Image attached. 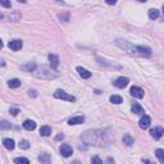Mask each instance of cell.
I'll use <instances>...</instances> for the list:
<instances>
[{
    "instance_id": "cell-1",
    "label": "cell",
    "mask_w": 164,
    "mask_h": 164,
    "mask_svg": "<svg viewBox=\"0 0 164 164\" xmlns=\"http://www.w3.org/2000/svg\"><path fill=\"white\" fill-rule=\"evenodd\" d=\"M107 133L101 129H94V131H87L82 135V140L89 145H96V146H103L107 145L110 140H105Z\"/></svg>"
},
{
    "instance_id": "cell-2",
    "label": "cell",
    "mask_w": 164,
    "mask_h": 164,
    "mask_svg": "<svg viewBox=\"0 0 164 164\" xmlns=\"http://www.w3.org/2000/svg\"><path fill=\"white\" fill-rule=\"evenodd\" d=\"M117 45L122 47L126 53L129 55H135V57H150L151 55V49L147 46H133L132 44L124 41V40H117Z\"/></svg>"
},
{
    "instance_id": "cell-3",
    "label": "cell",
    "mask_w": 164,
    "mask_h": 164,
    "mask_svg": "<svg viewBox=\"0 0 164 164\" xmlns=\"http://www.w3.org/2000/svg\"><path fill=\"white\" fill-rule=\"evenodd\" d=\"M54 97H57V99H62V100H67V101H76L75 96L67 94V92L63 91V90H57V91L54 92Z\"/></svg>"
},
{
    "instance_id": "cell-4",
    "label": "cell",
    "mask_w": 164,
    "mask_h": 164,
    "mask_svg": "<svg viewBox=\"0 0 164 164\" xmlns=\"http://www.w3.org/2000/svg\"><path fill=\"white\" fill-rule=\"evenodd\" d=\"M59 151H60V154H62L64 158H68V157H71V155L73 154L72 146H71V145H68V144H63L62 146H60Z\"/></svg>"
},
{
    "instance_id": "cell-5",
    "label": "cell",
    "mask_w": 164,
    "mask_h": 164,
    "mask_svg": "<svg viewBox=\"0 0 164 164\" xmlns=\"http://www.w3.org/2000/svg\"><path fill=\"white\" fill-rule=\"evenodd\" d=\"M129 92H131V95L133 97H137V99H141V97H144V90L141 89V87L139 86H132L131 90H129Z\"/></svg>"
},
{
    "instance_id": "cell-6",
    "label": "cell",
    "mask_w": 164,
    "mask_h": 164,
    "mask_svg": "<svg viewBox=\"0 0 164 164\" xmlns=\"http://www.w3.org/2000/svg\"><path fill=\"white\" fill-rule=\"evenodd\" d=\"M128 82H129V80L127 77H118L113 83H114V86L118 87V89H123V87H126L127 85H128Z\"/></svg>"
},
{
    "instance_id": "cell-7",
    "label": "cell",
    "mask_w": 164,
    "mask_h": 164,
    "mask_svg": "<svg viewBox=\"0 0 164 164\" xmlns=\"http://www.w3.org/2000/svg\"><path fill=\"white\" fill-rule=\"evenodd\" d=\"M8 46H9V49H12L13 51H18V50L22 49L23 42L21 40H12L9 44H8Z\"/></svg>"
},
{
    "instance_id": "cell-8",
    "label": "cell",
    "mask_w": 164,
    "mask_h": 164,
    "mask_svg": "<svg viewBox=\"0 0 164 164\" xmlns=\"http://www.w3.org/2000/svg\"><path fill=\"white\" fill-rule=\"evenodd\" d=\"M150 123H151V118H150L149 115H142V118L139 122V126H140V128L146 129L147 127L150 126Z\"/></svg>"
},
{
    "instance_id": "cell-9",
    "label": "cell",
    "mask_w": 164,
    "mask_h": 164,
    "mask_svg": "<svg viewBox=\"0 0 164 164\" xmlns=\"http://www.w3.org/2000/svg\"><path fill=\"white\" fill-rule=\"evenodd\" d=\"M150 135H151V137H154V139H160V137L164 135V128L163 127H155V128H153L151 131H150Z\"/></svg>"
},
{
    "instance_id": "cell-10",
    "label": "cell",
    "mask_w": 164,
    "mask_h": 164,
    "mask_svg": "<svg viewBox=\"0 0 164 164\" xmlns=\"http://www.w3.org/2000/svg\"><path fill=\"white\" fill-rule=\"evenodd\" d=\"M49 62H50V67L53 69H57L58 65H59V58L55 54H49Z\"/></svg>"
},
{
    "instance_id": "cell-11",
    "label": "cell",
    "mask_w": 164,
    "mask_h": 164,
    "mask_svg": "<svg viewBox=\"0 0 164 164\" xmlns=\"http://www.w3.org/2000/svg\"><path fill=\"white\" fill-rule=\"evenodd\" d=\"M85 121V117L83 115H77V117H72L68 119V124H71V126H76V124H81L83 123Z\"/></svg>"
},
{
    "instance_id": "cell-12",
    "label": "cell",
    "mask_w": 164,
    "mask_h": 164,
    "mask_svg": "<svg viewBox=\"0 0 164 164\" xmlns=\"http://www.w3.org/2000/svg\"><path fill=\"white\" fill-rule=\"evenodd\" d=\"M3 145H4V147L8 150H13L15 147V142L13 139H4L3 140Z\"/></svg>"
},
{
    "instance_id": "cell-13",
    "label": "cell",
    "mask_w": 164,
    "mask_h": 164,
    "mask_svg": "<svg viewBox=\"0 0 164 164\" xmlns=\"http://www.w3.org/2000/svg\"><path fill=\"white\" fill-rule=\"evenodd\" d=\"M23 128L27 129V131H33L36 128V122L31 119H26L25 123H23Z\"/></svg>"
},
{
    "instance_id": "cell-14",
    "label": "cell",
    "mask_w": 164,
    "mask_h": 164,
    "mask_svg": "<svg viewBox=\"0 0 164 164\" xmlns=\"http://www.w3.org/2000/svg\"><path fill=\"white\" fill-rule=\"evenodd\" d=\"M131 110L132 113H135V114H142L144 113V109H142V107L139 104V103H133L131 107Z\"/></svg>"
},
{
    "instance_id": "cell-15",
    "label": "cell",
    "mask_w": 164,
    "mask_h": 164,
    "mask_svg": "<svg viewBox=\"0 0 164 164\" xmlns=\"http://www.w3.org/2000/svg\"><path fill=\"white\" fill-rule=\"evenodd\" d=\"M77 72L82 78H90L91 77V72H89L87 69H85V68H82V67H77Z\"/></svg>"
},
{
    "instance_id": "cell-16",
    "label": "cell",
    "mask_w": 164,
    "mask_h": 164,
    "mask_svg": "<svg viewBox=\"0 0 164 164\" xmlns=\"http://www.w3.org/2000/svg\"><path fill=\"white\" fill-rule=\"evenodd\" d=\"M50 133H51V127H49V126H42L41 128H40V135H41V136L47 137V136H50Z\"/></svg>"
},
{
    "instance_id": "cell-17",
    "label": "cell",
    "mask_w": 164,
    "mask_h": 164,
    "mask_svg": "<svg viewBox=\"0 0 164 164\" xmlns=\"http://www.w3.org/2000/svg\"><path fill=\"white\" fill-rule=\"evenodd\" d=\"M8 85H9L10 89H17V87L21 86V81L18 78H13V80H10L8 82Z\"/></svg>"
},
{
    "instance_id": "cell-18",
    "label": "cell",
    "mask_w": 164,
    "mask_h": 164,
    "mask_svg": "<svg viewBox=\"0 0 164 164\" xmlns=\"http://www.w3.org/2000/svg\"><path fill=\"white\" fill-rule=\"evenodd\" d=\"M123 144L127 145V146H131V145L133 144V139H132V137L129 136L128 133H126V135L123 136Z\"/></svg>"
},
{
    "instance_id": "cell-19",
    "label": "cell",
    "mask_w": 164,
    "mask_h": 164,
    "mask_svg": "<svg viewBox=\"0 0 164 164\" xmlns=\"http://www.w3.org/2000/svg\"><path fill=\"white\" fill-rule=\"evenodd\" d=\"M155 155H157L158 160L160 163H164V150L163 149H157L155 150Z\"/></svg>"
},
{
    "instance_id": "cell-20",
    "label": "cell",
    "mask_w": 164,
    "mask_h": 164,
    "mask_svg": "<svg viewBox=\"0 0 164 164\" xmlns=\"http://www.w3.org/2000/svg\"><path fill=\"white\" fill-rule=\"evenodd\" d=\"M159 17V10L158 9H150L149 10V18L150 19H157V18Z\"/></svg>"
},
{
    "instance_id": "cell-21",
    "label": "cell",
    "mask_w": 164,
    "mask_h": 164,
    "mask_svg": "<svg viewBox=\"0 0 164 164\" xmlns=\"http://www.w3.org/2000/svg\"><path fill=\"white\" fill-rule=\"evenodd\" d=\"M122 101V96H119V95H112L110 96V103H113V104H121Z\"/></svg>"
},
{
    "instance_id": "cell-22",
    "label": "cell",
    "mask_w": 164,
    "mask_h": 164,
    "mask_svg": "<svg viewBox=\"0 0 164 164\" xmlns=\"http://www.w3.org/2000/svg\"><path fill=\"white\" fill-rule=\"evenodd\" d=\"M39 160H40L41 163L49 164V163H50V157H49V154H41L40 157H39Z\"/></svg>"
},
{
    "instance_id": "cell-23",
    "label": "cell",
    "mask_w": 164,
    "mask_h": 164,
    "mask_svg": "<svg viewBox=\"0 0 164 164\" xmlns=\"http://www.w3.org/2000/svg\"><path fill=\"white\" fill-rule=\"evenodd\" d=\"M21 68H22L23 71H27V72H33V71H35V68H36V65L28 63V64H26V65H22Z\"/></svg>"
},
{
    "instance_id": "cell-24",
    "label": "cell",
    "mask_w": 164,
    "mask_h": 164,
    "mask_svg": "<svg viewBox=\"0 0 164 164\" xmlns=\"http://www.w3.org/2000/svg\"><path fill=\"white\" fill-rule=\"evenodd\" d=\"M19 147L21 149H23V150L30 149V142H28L27 140H22V141L19 142Z\"/></svg>"
},
{
    "instance_id": "cell-25",
    "label": "cell",
    "mask_w": 164,
    "mask_h": 164,
    "mask_svg": "<svg viewBox=\"0 0 164 164\" xmlns=\"http://www.w3.org/2000/svg\"><path fill=\"white\" fill-rule=\"evenodd\" d=\"M14 163H17V164H21V163L28 164V163H30V160H28L27 158H15V159H14Z\"/></svg>"
},
{
    "instance_id": "cell-26",
    "label": "cell",
    "mask_w": 164,
    "mask_h": 164,
    "mask_svg": "<svg viewBox=\"0 0 164 164\" xmlns=\"http://www.w3.org/2000/svg\"><path fill=\"white\" fill-rule=\"evenodd\" d=\"M1 5L4 8H12V4H10V0H0Z\"/></svg>"
},
{
    "instance_id": "cell-27",
    "label": "cell",
    "mask_w": 164,
    "mask_h": 164,
    "mask_svg": "<svg viewBox=\"0 0 164 164\" xmlns=\"http://www.w3.org/2000/svg\"><path fill=\"white\" fill-rule=\"evenodd\" d=\"M0 126H1V129H8V128H10V124L8 123L7 121H3Z\"/></svg>"
},
{
    "instance_id": "cell-28",
    "label": "cell",
    "mask_w": 164,
    "mask_h": 164,
    "mask_svg": "<svg viewBox=\"0 0 164 164\" xmlns=\"http://www.w3.org/2000/svg\"><path fill=\"white\" fill-rule=\"evenodd\" d=\"M91 163H103V160L97 157H94V158H91Z\"/></svg>"
},
{
    "instance_id": "cell-29",
    "label": "cell",
    "mask_w": 164,
    "mask_h": 164,
    "mask_svg": "<svg viewBox=\"0 0 164 164\" xmlns=\"http://www.w3.org/2000/svg\"><path fill=\"white\" fill-rule=\"evenodd\" d=\"M18 113H19V109H15V108H12V109H10V114L12 115H17Z\"/></svg>"
},
{
    "instance_id": "cell-30",
    "label": "cell",
    "mask_w": 164,
    "mask_h": 164,
    "mask_svg": "<svg viewBox=\"0 0 164 164\" xmlns=\"http://www.w3.org/2000/svg\"><path fill=\"white\" fill-rule=\"evenodd\" d=\"M107 1V4H109V5H114L115 3H117V0H105Z\"/></svg>"
},
{
    "instance_id": "cell-31",
    "label": "cell",
    "mask_w": 164,
    "mask_h": 164,
    "mask_svg": "<svg viewBox=\"0 0 164 164\" xmlns=\"http://www.w3.org/2000/svg\"><path fill=\"white\" fill-rule=\"evenodd\" d=\"M63 139H64V135H62V133L58 135V136L55 137V140H57V141H58V140H63Z\"/></svg>"
},
{
    "instance_id": "cell-32",
    "label": "cell",
    "mask_w": 164,
    "mask_h": 164,
    "mask_svg": "<svg viewBox=\"0 0 164 164\" xmlns=\"http://www.w3.org/2000/svg\"><path fill=\"white\" fill-rule=\"evenodd\" d=\"M137 1H140V3H145V1H147V0H137Z\"/></svg>"
},
{
    "instance_id": "cell-33",
    "label": "cell",
    "mask_w": 164,
    "mask_h": 164,
    "mask_svg": "<svg viewBox=\"0 0 164 164\" xmlns=\"http://www.w3.org/2000/svg\"><path fill=\"white\" fill-rule=\"evenodd\" d=\"M19 3H26V0H18Z\"/></svg>"
},
{
    "instance_id": "cell-34",
    "label": "cell",
    "mask_w": 164,
    "mask_h": 164,
    "mask_svg": "<svg viewBox=\"0 0 164 164\" xmlns=\"http://www.w3.org/2000/svg\"><path fill=\"white\" fill-rule=\"evenodd\" d=\"M162 9H163V13H164V4H163V8H162Z\"/></svg>"
},
{
    "instance_id": "cell-35",
    "label": "cell",
    "mask_w": 164,
    "mask_h": 164,
    "mask_svg": "<svg viewBox=\"0 0 164 164\" xmlns=\"http://www.w3.org/2000/svg\"><path fill=\"white\" fill-rule=\"evenodd\" d=\"M57 1H59V3H63V1H62V0H57Z\"/></svg>"
}]
</instances>
